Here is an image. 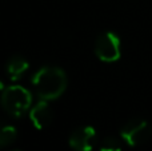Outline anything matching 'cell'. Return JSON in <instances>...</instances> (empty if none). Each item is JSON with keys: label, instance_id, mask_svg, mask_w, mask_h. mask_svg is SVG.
I'll return each mask as SVG.
<instances>
[{"label": "cell", "instance_id": "cell-3", "mask_svg": "<svg viewBox=\"0 0 152 151\" xmlns=\"http://www.w3.org/2000/svg\"><path fill=\"white\" fill-rule=\"evenodd\" d=\"M95 54L102 62L112 63L120 58V39L111 31L103 32L96 37L95 42Z\"/></svg>", "mask_w": 152, "mask_h": 151}, {"label": "cell", "instance_id": "cell-10", "mask_svg": "<svg viewBox=\"0 0 152 151\" xmlns=\"http://www.w3.org/2000/svg\"><path fill=\"white\" fill-rule=\"evenodd\" d=\"M4 90H5V86H4V83H3L1 80H0V91H1V92H3V91H4Z\"/></svg>", "mask_w": 152, "mask_h": 151}, {"label": "cell", "instance_id": "cell-8", "mask_svg": "<svg viewBox=\"0 0 152 151\" xmlns=\"http://www.w3.org/2000/svg\"><path fill=\"white\" fill-rule=\"evenodd\" d=\"M16 136H18V131L15 126L0 119V147L11 144L16 139Z\"/></svg>", "mask_w": 152, "mask_h": 151}, {"label": "cell", "instance_id": "cell-2", "mask_svg": "<svg viewBox=\"0 0 152 151\" xmlns=\"http://www.w3.org/2000/svg\"><path fill=\"white\" fill-rule=\"evenodd\" d=\"M0 103L7 114L13 118H20L31 108L32 94L23 86L13 84L5 87V90L1 92Z\"/></svg>", "mask_w": 152, "mask_h": 151}, {"label": "cell", "instance_id": "cell-9", "mask_svg": "<svg viewBox=\"0 0 152 151\" xmlns=\"http://www.w3.org/2000/svg\"><path fill=\"white\" fill-rule=\"evenodd\" d=\"M100 151H121V143L118 138L115 136H105L102 142H100Z\"/></svg>", "mask_w": 152, "mask_h": 151}, {"label": "cell", "instance_id": "cell-11", "mask_svg": "<svg viewBox=\"0 0 152 151\" xmlns=\"http://www.w3.org/2000/svg\"><path fill=\"white\" fill-rule=\"evenodd\" d=\"M11 151H20V150H11Z\"/></svg>", "mask_w": 152, "mask_h": 151}, {"label": "cell", "instance_id": "cell-4", "mask_svg": "<svg viewBox=\"0 0 152 151\" xmlns=\"http://www.w3.org/2000/svg\"><path fill=\"white\" fill-rule=\"evenodd\" d=\"M151 134V126L148 125V122H145L144 119H140V118L128 120L120 130V135L123 141L132 147L145 143L150 139Z\"/></svg>", "mask_w": 152, "mask_h": 151}, {"label": "cell", "instance_id": "cell-7", "mask_svg": "<svg viewBox=\"0 0 152 151\" xmlns=\"http://www.w3.org/2000/svg\"><path fill=\"white\" fill-rule=\"evenodd\" d=\"M29 64L23 56H12L7 63V74L11 80H19L27 72Z\"/></svg>", "mask_w": 152, "mask_h": 151}, {"label": "cell", "instance_id": "cell-5", "mask_svg": "<svg viewBox=\"0 0 152 151\" xmlns=\"http://www.w3.org/2000/svg\"><path fill=\"white\" fill-rule=\"evenodd\" d=\"M96 141V130L92 126H81L69 136V146L75 151H92Z\"/></svg>", "mask_w": 152, "mask_h": 151}, {"label": "cell", "instance_id": "cell-6", "mask_svg": "<svg viewBox=\"0 0 152 151\" xmlns=\"http://www.w3.org/2000/svg\"><path fill=\"white\" fill-rule=\"evenodd\" d=\"M29 119H31L32 125L37 130H43V128L48 127L52 122V110H51L48 100H40L31 107L29 110Z\"/></svg>", "mask_w": 152, "mask_h": 151}, {"label": "cell", "instance_id": "cell-1", "mask_svg": "<svg viewBox=\"0 0 152 151\" xmlns=\"http://www.w3.org/2000/svg\"><path fill=\"white\" fill-rule=\"evenodd\" d=\"M67 75L64 70L55 66L40 68L32 78V86L43 100H55L67 88Z\"/></svg>", "mask_w": 152, "mask_h": 151}]
</instances>
